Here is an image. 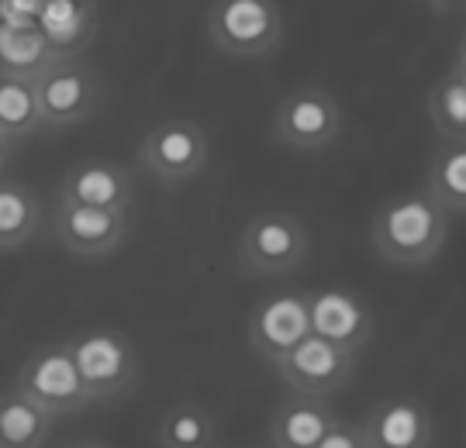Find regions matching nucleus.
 I'll return each instance as SVG.
<instances>
[{"label":"nucleus","instance_id":"obj_27","mask_svg":"<svg viewBox=\"0 0 466 448\" xmlns=\"http://www.w3.org/2000/svg\"><path fill=\"white\" fill-rule=\"evenodd\" d=\"M435 7H460V4H466V0H432Z\"/></svg>","mask_w":466,"mask_h":448},{"label":"nucleus","instance_id":"obj_11","mask_svg":"<svg viewBox=\"0 0 466 448\" xmlns=\"http://www.w3.org/2000/svg\"><path fill=\"white\" fill-rule=\"evenodd\" d=\"M128 211H104L59 200L56 207V238L59 245L80 259H107L121 249L128 234Z\"/></svg>","mask_w":466,"mask_h":448},{"label":"nucleus","instance_id":"obj_4","mask_svg":"<svg viewBox=\"0 0 466 448\" xmlns=\"http://www.w3.org/2000/svg\"><path fill=\"white\" fill-rule=\"evenodd\" d=\"M208 38L232 59H259L280 45L283 11L277 0H215L208 11Z\"/></svg>","mask_w":466,"mask_h":448},{"label":"nucleus","instance_id":"obj_15","mask_svg":"<svg viewBox=\"0 0 466 448\" xmlns=\"http://www.w3.org/2000/svg\"><path fill=\"white\" fill-rule=\"evenodd\" d=\"M329 400L290 393L269 417V445L273 448H318V442L335 428Z\"/></svg>","mask_w":466,"mask_h":448},{"label":"nucleus","instance_id":"obj_14","mask_svg":"<svg viewBox=\"0 0 466 448\" xmlns=\"http://www.w3.org/2000/svg\"><path fill=\"white\" fill-rule=\"evenodd\" d=\"M59 200L84 204V207H104V211H128L135 200L132 169H125L115 159H80L66 169Z\"/></svg>","mask_w":466,"mask_h":448},{"label":"nucleus","instance_id":"obj_16","mask_svg":"<svg viewBox=\"0 0 466 448\" xmlns=\"http://www.w3.org/2000/svg\"><path fill=\"white\" fill-rule=\"evenodd\" d=\"M63 59L52 38L38 25H7L0 21V76L35 84L46 69Z\"/></svg>","mask_w":466,"mask_h":448},{"label":"nucleus","instance_id":"obj_21","mask_svg":"<svg viewBox=\"0 0 466 448\" xmlns=\"http://www.w3.org/2000/svg\"><path fill=\"white\" fill-rule=\"evenodd\" d=\"M0 132L7 138H15V142L42 132L35 84L15 80V76H0Z\"/></svg>","mask_w":466,"mask_h":448},{"label":"nucleus","instance_id":"obj_1","mask_svg":"<svg viewBox=\"0 0 466 448\" xmlns=\"http://www.w3.org/2000/svg\"><path fill=\"white\" fill-rule=\"evenodd\" d=\"M370 242H373L377 255L390 266H429L450 242V211L439 207L425 186L390 194L373 211Z\"/></svg>","mask_w":466,"mask_h":448},{"label":"nucleus","instance_id":"obj_24","mask_svg":"<svg viewBox=\"0 0 466 448\" xmlns=\"http://www.w3.org/2000/svg\"><path fill=\"white\" fill-rule=\"evenodd\" d=\"M15 138H7V134L0 132V176H4V169H7V163H11V155H15Z\"/></svg>","mask_w":466,"mask_h":448},{"label":"nucleus","instance_id":"obj_23","mask_svg":"<svg viewBox=\"0 0 466 448\" xmlns=\"http://www.w3.org/2000/svg\"><path fill=\"white\" fill-rule=\"evenodd\" d=\"M318 448H370L367 445V434H363V428L360 424H352V421H335V428L321 442H318Z\"/></svg>","mask_w":466,"mask_h":448},{"label":"nucleus","instance_id":"obj_6","mask_svg":"<svg viewBox=\"0 0 466 448\" xmlns=\"http://www.w3.org/2000/svg\"><path fill=\"white\" fill-rule=\"evenodd\" d=\"M211 155L208 132L190 117H167L159 124H152L146 138L138 142V166L149 173L152 180L167 183H187L200 176Z\"/></svg>","mask_w":466,"mask_h":448},{"label":"nucleus","instance_id":"obj_28","mask_svg":"<svg viewBox=\"0 0 466 448\" xmlns=\"http://www.w3.org/2000/svg\"><path fill=\"white\" fill-rule=\"evenodd\" d=\"M460 59H466V32H463V38H460Z\"/></svg>","mask_w":466,"mask_h":448},{"label":"nucleus","instance_id":"obj_3","mask_svg":"<svg viewBox=\"0 0 466 448\" xmlns=\"http://www.w3.org/2000/svg\"><path fill=\"white\" fill-rule=\"evenodd\" d=\"M342 104L318 84L290 86L273 111V138L283 149L325 152L342 138Z\"/></svg>","mask_w":466,"mask_h":448},{"label":"nucleus","instance_id":"obj_19","mask_svg":"<svg viewBox=\"0 0 466 448\" xmlns=\"http://www.w3.org/2000/svg\"><path fill=\"white\" fill-rule=\"evenodd\" d=\"M425 190L450 214H466V142H439V149L429 159Z\"/></svg>","mask_w":466,"mask_h":448},{"label":"nucleus","instance_id":"obj_26","mask_svg":"<svg viewBox=\"0 0 466 448\" xmlns=\"http://www.w3.org/2000/svg\"><path fill=\"white\" fill-rule=\"evenodd\" d=\"M63 448H111V445H104V442H69V445H63Z\"/></svg>","mask_w":466,"mask_h":448},{"label":"nucleus","instance_id":"obj_17","mask_svg":"<svg viewBox=\"0 0 466 448\" xmlns=\"http://www.w3.org/2000/svg\"><path fill=\"white\" fill-rule=\"evenodd\" d=\"M49 411H42L21 390H0V448H42L52 434Z\"/></svg>","mask_w":466,"mask_h":448},{"label":"nucleus","instance_id":"obj_5","mask_svg":"<svg viewBox=\"0 0 466 448\" xmlns=\"http://www.w3.org/2000/svg\"><path fill=\"white\" fill-rule=\"evenodd\" d=\"M73 352V363L84 376V386L90 393V403L97 400L121 397L138 380V349L125 332L117 328H90L66 342Z\"/></svg>","mask_w":466,"mask_h":448},{"label":"nucleus","instance_id":"obj_18","mask_svg":"<svg viewBox=\"0 0 466 448\" xmlns=\"http://www.w3.org/2000/svg\"><path fill=\"white\" fill-rule=\"evenodd\" d=\"M42 224V204L32 186L0 176V252H15L32 242Z\"/></svg>","mask_w":466,"mask_h":448},{"label":"nucleus","instance_id":"obj_10","mask_svg":"<svg viewBox=\"0 0 466 448\" xmlns=\"http://www.w3.org/2000/svg\"><path fill=\"white\" fill-rule=\"evenodd\" d=\"M311 334L332 342L339 349L360 352L373 338V307L346 286H321L308 294Z\"/></svg>","mask_w":466,"mask_h":448},{"label":"nucleus","instance_id":"obj_25","mask_svg":"<svg viewBox=\"0 0 466 448\" xmlns=\"http://www.w3.org/2000/svg\"><path fill=\"white\" fill-rule=\"evenodd\" d=\"M450 73H452V76H456V80H460V86H463V90H466V59H456V63H452Z\"/></svg>","mask_w":466,"mask_h":448},{"label":"nucleus","instance_id":"obj_9","mask_svg":"<svg viewBox=\"0 0 466 448\" xmlns=\"http://www.w3.org/2000/svg\"><path fill=\"white\" fill-rule=\"evenodd\" d=\"M35 97H38V114L42 128H69L80 124L97 111L100 80L97 73L76 55H63L52 69H46L35 80Z\"/></svg>","mask_w":466,"mask_h":448},{"label":"nucleus","instance_id":"obj_20","mask_svg":"<svg viewBox=\"0 0 466 448\" xmlns=\"http://www.w3.org/2000/svg\"><path fill=\"white\" fill-rule=\"evenodd\" d=\"M156 438H159V448H215L218 424L208 407L184 400L159 417Z\"/></svg>","mask_w":466,"mask_h":448},{"label":"nucleus","instance_id":"obj_12","mask_svg":"<svg viewBox=\"0 0 466 448\" xmlns=\"http://www.w3.org/2000/svg\"><path fill=\"white\" fill-rule=\"evenodd\" d=\"M246 334L256 355L277 363L283 352H290L304 334H311L308 321V294H269L249 311Z\"/></svg>","mask_w":466,"mask_h":448},{"label":"nucleus","instance_id":"obj_7","mask_svg":"<svg viewBox=\"0 0 466 448\" xmlns=\"http://www.w3.org/2000/svg\"><path fill=\"white\" fill-rule=\"evenodd\" d=\"M15 390H21L52 417L73 414V411L90 403L84 376L73 363V352L66 342H49V345L35 349L17 369Z\"/></svg>","mask_w":466,"mask_h":448},{"label":"nucleus","instance_id":"obj_8","mask_svg":"<svg viewBox=\"0 0 466 448\" xmlns=\"http://www.w3.org/2000/svg\"><path fill=\"white\" fill-rule=\"evenodd\" d=\"M356 359H360V352L339 349L318 334H304L294 349L283 352L273 363V369L287 383L290 393L329 400L346 390V383L356 373Z\"/></svg>","mask_w":466,"mask_h":448},{"label":"nucleus","instance_id":"obj_13","mask_svg":"<svg viewBox=\"0 0 466 448\" xmlns=\"http://www.w3.org/2000/svg\"><path fill=\"white\" fill-rule=\"evenodd\" d=\"M363 434L370 448H432V411L411 393H390L377 400L363 417Z\"/></svg>","mask_w":466,"mask_h":448},{"label":"nucleus","instance_id":"obj_2","mask_svg":"<svg viewBox=\"0 0 466 448\" xmlns=\"http://www.w3.org/2000/svg\"><path fill=\"white\" fill-rule=\"evenodd\" d=\"M311 234L308 224L290 211H259L238 234V266L252 276H283L308 259Z\"/></svg>","mask_w":466,"mask_h":448},{"label":"nucleus","instance_id":"obj_22","mask_svg":"<svg viewBox=\"0 0 466 448\" xmlns=\"http://www.w3.org/2000/svg\"><path fill=\"white\" fill-rule=\"evenodd\" d=\"M429 117H432L439 138L466 142V90L452 73L439 76L429 90Z\"/></svg>","mask_w":466,"mask_h":448}]
</instances>
